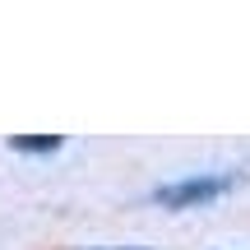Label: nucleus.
Returning a JSON list of instances; mask_svg holds the SVG:
<instances>
[{
	"label": "nucleus",
	"mask_w": 250,
	"mask_h": 250,
	"mask_svg": "<svg viewBox=\"0 0 250 250\" xmlns=\"http://www.w3.org/2000/svg\"><path fill=\"white\" fill-rule=\"evenodd\" d=\"M236 186V176H190V181H176V186H158V204L167 208H190V204H208V199L227 195Z\"/></svg>",
	"instance_id": "obj_1"
},
{
	"label": "nucleus",
	"mask_w": 250,
	"mask_h": 250,
	"mask_svg": "<svg viewBox=\"0 0 250 250\" xmlns=\"http://www.w3.org/2000/svg\"><path fill=\"white\" fill-rule=\"evenodd\" d=\"M14 148L19 153H51V148H61V139L56 134H37V139H14Z\"/></svg>",
	"instance_id": "obj_2"
},
{
	"label": "nucleus",
	"mask_w": 250,
	"mask_h": 250,
	"mask_svg": "<svg viewBox=\"0 0 250 250\" xmlns=\"http://www.w3.org/2000/svg\"><path fill=\"white\" fill-rule=\"evenodd\" d=\"M121 250H130V246H121Z\"/></svg>",
	"instance_id": "obj_3"
}]
</instances>
